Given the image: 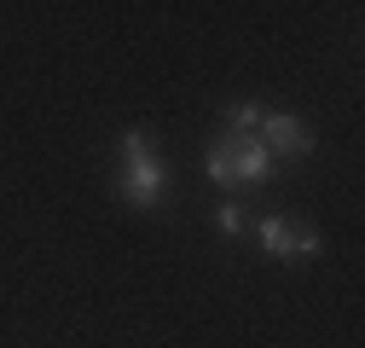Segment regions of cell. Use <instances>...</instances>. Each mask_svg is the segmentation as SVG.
Segmentation results:
<instances>
[{"instance_id":"obj_4","label":"cell","mask_w":365,"mask_h":348,"mask_svg":"<svg viewBox=\"0 0 365 348\" xmlns=\"http://www.w3.org/2000/svg\"><path fill=\"white\" fill-rule=\"evenodd\" d=\"M226 140H232V134H226ZM232 168H238V186H261L272 174V157H267V145L255 134H244V140H232Z\"/></svg>"},{"instance_id":"obj_3","label":"cell","mask_w":365,"mask_h":348,"mask_svg":"<svg viewBox=\"0 0 365 348\" xmlns=\"http://www.w3.org/2000/svg\"><path fill=\"white\" fill-rule=\"evenodd\" d=\"M255 140L267 145V157H307L313 151V128L296 122V116H284V111H272V116H261Z\"/></svg>"},{"instance_id":"obj_6","label":"cell","mask_w":365,"mask_h":348,"mask_svg":"<svg viewBox=\"0 0 365 348\" xmlns=\"http://www.w3.org/2000/svg\"><path fill=\"white\" fill-rule=\"evenodd\" d=\"M255 128H261V111L244 99V105H226V134H232V140H244V134H255Z\"/></svg>"},{"instance_id":"obj_8","label":"cell","mask_w":365,"mask_h":348,"mask_svg":"<svg viewBox=\"0 0 365 348\" xmlns=\"http://www.w3.org/2000/svg\"><path fill=\"white\" fill-rule=\"evenodd\" d=\"M215 221H220V232H244V227H250V215H244V203H220Z\"/></svg>"},{"instance_id":"obj_1","label":"cell","mask_w":365,"mask_h":348,"mask_svg":"<svg viewBox=\"0 0 365 348\" xmlns=\"http://www.w3.org/2000/svg\"><path fill=\"white\" fill-rule=\"evenodd\" d=\"M261 250L267 255H279V261H313L319 255V232L307 221H284V215H267V221L255 227Z\"/></svg>"},{"instance_id":"obj_2","label":"cell","mask_w":365,"mask_h":348,"mask_svg":"<svg viewBox=\"0 0 365 348\" xmlns=\"http://www.w3.org/2000/svg\"><path fill=\"white\" fill-rule=\"evenodd\" d=\"M116 192H122L133 209H157V203L168 198V168H163V157L122 163V168H116Z\"/></svg>"},{"instance_id":"obj_5","label":"cell","mask_w":365,"mask_h":348,"mask_svg":"<svg viewBox=\"0 0 365 348\" xmlns=\"http://www.w3.org/2000/svg\"><path fill=\"white\" fill-rule=\"evenodd\" d=\"M203 163H209V180H215L220 192H238V168H232V140H226V134H220V140H209V157H203Z\"/></svg>"},{"instance_id":"obj_7","label":"cell","mask_w":365,"mask_h":348,"mask_svg":"<svg viewBox=\"0 0 365 348\" xmlns=\"http://www.w3.org/2000/svg\"><path fill=\"white\" fill-rule=\"evenodd\" d=\"M140 157H157V140L145 134V128H128L122 134V163H140Z\"/></svg>"}]
</instances>
